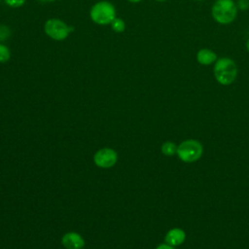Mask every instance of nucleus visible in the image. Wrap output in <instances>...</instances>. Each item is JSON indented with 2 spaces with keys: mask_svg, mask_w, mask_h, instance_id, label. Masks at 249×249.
<instances>
[{
  "mask_svg": "<svg viewBox=\"0 0 249 249\" xmlns=\"http://www.w3.org/2000/svg\"><path fill=\"white\" fill-rule=\"evenodd\" d=\"M237 65L230 57H220L214 63V78L220 85L229 86L232 84L237 77Z\"/></svg>",
  "mask_w": 249,
  "mask_h": 249,
  "instance_id": "1",
  "label": "nucleus"
},
{
  "mask_svg": "<svg viewBox=\"0 0 249 249\" xmlns=\"http://www.w3.org/2000/svg\"><path fill=\"white\" fill-rule=\"evenodd\" d=\"M213 19L222 25L231 23L237 16V6L233 0H216L211 8Z\"/></svg>",
  "mask_w": 249,
  "mask_h": 249,
  "instance_id": "2",
  "label": "nucleus"
},
{
  "mask_svg": "<svg viewBox=\"0 0 249 249\" xmlns=\"http://www.w3.org/2000/svg\"><path fill=\"white\" fill-rule=\"evenodd\" d=\"M203 154L202 144L196 139H187L182 141L177 147L176 155L178 158L187 163L198 160Z\"/></svg>",
  "mask_w": 249,
  "mask_h": 249,
  "instance_id": "3",
  "label": "nucleus"
},
{
  "mask_svg": "<svg viewBox=\"0 0 249 249\" xmlns=\"http://www.w3.org/2000/svg\"><path fill=\"white\" fill-rule=\"evenodd\" d=\"M89 17L93 22L99 25L111 24L116 18V10L110 2L99 1L91 7Z\"/></svg>",
  "mask_w": 249,
  "mask_h": 249,
  "instance_id": "4",
  "label": "nucleus"
},
{
  "mask_svg": "<svg viewBox=\"0 0 249 249\" xmlns=\"http://www.w3.org/2000/svg\"><path fill=\"white\" fill-rule=\"evenodd\" d=\"M46 34L55 41L66 39L70 32L74 30L73 26H68L63 20L58 18H50L44 25Z\"/></svg>",
  "mask_w": 249,
  "mask_h": 249,
  "instance_id": "5",
  "label": "nucleus"
},
{
  "mask_svg": "<svg viewBox=\"0 0 249 249\" xmlns=\"http://www.w3.org/2000/svg\"><path fill=\"white\" fill-rule=\"evenodd\" d=\"M118 160V154L114 149L102 148L93 156V161L100 168L113 167Z\"/></svg>",
  "mask_w": 249,
  "mask_h": 249,
  "instance_id": "6",
  "label": "nucleus"
},
{
  "mask_svg": "<svg viewBox=\"0 0 249 249\" xmlns=\"http://www.w3.org/2000/svg\"><path fill=\"white\" fill-rule=\"evenodd\" d=\"M61 243L66 249H83L85 246V240L82 235L74 231L66 232L61 238Z\"/></svg>",
  "mask_w": 249,
  "mask_h": 249,
  "instance_id": "7",
  "label": "nucleus"
},
{
  "mask_svg": "<svg viewBox=\"0 0 249 249\" xmlns=\"http://www.w3.org/2000/svg\"><path fill=\"white\" fill-rule=\"evenodd\" d=\"M185 239H186V232L180 228H173L166 232L164 236V243L171 245L173 247H176L184 243Z\"/></svg>",
  "mask_w": 249,
  "mask_h": 249,
  "instance_id": "8",
  "label": "nucleus"
},
{
  "mask_svg": "<svg viewBox=\"0 0 249 249\" xmlns=\"http://www.w3.org/2000/svg\"><path fill=\"white\" fill-rule=\"evenodd\" d=\"M217 59H218L217 53L210 49L203 48L196 53V60L201 65H204V66L211 65L215 63Z\"/></svg>",
  "mask_w": 249,
  "mask_h": 249,
  "instance_id": "9",
  "label": "nucleus"
},
{
  "mask_svg": "<svg viewBox=\"0 0 249 249\" xmlns=\"http://www.w3.org/2000/svg\"><path fill=\"white\" fill-rule=\"evenodd\" d=\"M177 147L178 146L174 142L166 141V142L162 143V145L160 147V151L164 156L171 157L177 153Z\"/></svg>",
  "mask_w": 249,
  "mask_h": 249,
  "instance_id": "10",
  "label": "nucleus"
},
{
  "mask_svg": "<svg viewBox=\"0 0 249 249\" xmlns=\"http://www.w3.org/2000/svg\"><path fill=\"white\" fill-rule=\"evenodd\" d=\"M111 26H112V29L117 32V33H122L124 31L125 29V23L124 21L122 19V18H116L112 22H111Z\"/></svg>",
  "mask_w": 249,
  "mask_h": 249,
  "instance_id": "11",
  "label": "nucleus"
},
{
  "mask_svg": "<svg viewBox=\"0 0 249 249\" xmlns=\"http://www.w3.org/2000/svg\"><path fill=\"white\" fill-rule=\"evenodd\" d=\"M11 57V52L7 46L0 43V63L7 62Z\"/></svg>",
  "mask_w": 249,
  "mask_h": 249,
  "instance_id": "12",
  "label": "nucleus"
},
{
  "mask_svg": "<svg viewBox=\"0 0 249 249\" xmlns=\"http://www.w3.org/2000/svg\"><path fill=\"white\" fill-rule=\"evenodd\" d=\"M11 34V29L7 25H0V42L8 40Z\"/></svg>",
  "mask_w": 249,
  "mask_h": 249,
  "instance_id": "13",
  "label": "nucleus"
},
{
  "mask_svg": "<svg viewBox=\"0 0 249 249\" xmlns=\"http://www.w3.org/2000/svg\"><path fill=\"white\" fill-rule=\"evenodd\" d=\"M5 3L11 8H19L24 5L26 0H4Z\"/></svg>",
  "mask_w": 249,
  "mask_h": 249,
  "instance_id": "14",
  "label": "nucleus"
},
{
  "mask_svg": "<svg viewBox=\"0 0 249 249\" xmlns=\"http://www.w3.org/2000/svg\"><path fill=\"white\" fill-rule=\"evenodd\" d=\"M237 8L241 10H247L249 8V1L248 0H238L237 3Z\"/></svg>",
  "mask_w": 249,
  "mask_h": 249,
  "instance_id": "15",
  "label": "nucleus"
},
{
  "mask_svg": "<svg viewBox=\"0 0 249 249\" xmlns=\"http://www.w3.org/2000/svg\"><path fill=\"white\" fill-rule=\"evenodd\" d=\"M156 249H175V247H173V246H171V245H168V244H166V243H161V244L158 245V246L156 247Z\"/></svg>",
  "mask_w": 249,
  "mask_h": 249,
  "instance_id": "16",
  "label": "nucleus"
},
{
  "mask_svg": "<svg viewBox=\"0 0 249 249\" xmlns=\"http://www.w3.org/2000/svg\"><path fill=\"white\" fill-rule=\"evenodd\" d=\"M245 47H246V50L249 52V38H248V40L246 41V45H245Z\"/></svg>",
  "mask_w": 249,
  "mask_h": 249,
  "instance_id": "17",
  "label": "nucleus"
},
{
  "mask_svg": "<svg viewBox=\"0 0 249 249\" xmlns=\"http://www.w3.org/2000/svg\"><path fill=\"white\" fill-rule=\"evenodd\" d=\"M40 2H44V3H49V2H53L55 0H39Z\"/></svg>",
  "mask_w": 249,
  "mask_h": 249,
  "instance_id": "18",
  "label": "nucleus"
},
{
  "mask_svg": "<svg viewBox=\"0 0 249 249\" xmlns=\"http://www.w3.org/2000/svg\"><path fill=\"white\" fill-rule=\"evenodd\" d=\"M127 1H129V2H131V3H139V2H141L142 0H127Z\"/></svg>",
  "mask_w": 249,
  "mask_h": 249,
  "instance_id": "19",
  "label": "nucleus"
},
{
  "mask_svg": "<svg viewBox=\"0 0 249 249\" xmlns=\"http://www.w3.org/2000/svg\"><path fill=\"white\" fill-rule=\"evenodd\" d=\"M155 1H159V2H164V1H167V0H155Z\"/></svg>",
  "mask_w": 249,
  "mask_h": 249,
  "instance_id": "20",
  "label": "nucleus"
},
{
  "mask_svg": "<svg viewBox=\"0 0 249 249\" xmlns=\"http://www.w3.org/2000/svg\"><path fill=\"white\" fill-rule=\"evenodd\" d=\"M195 1H204V0H195Z\"/></svg>",
  "mask_w": 249,
  "mask_h": 249,
  "instance_id": "21",
  "label": "nucleus"
},
{
  "mask_svg": "<svg viewBox=\"0 0 249 249\" xmlns=\"http://www.w3.org/2000/svg\"><path fill=\"white\" fill-rule=\"evenodd\" d=\"M237 1H238V0H237Z\"/></svg>",
  "mask_w": 249,
  "mask_h": 249,
  "instance_id": "22",
  "label": "nucleus"
},
{
  "mask_svg": "<svg viewBox=\"0 0 249 249\" xmlns=\"http://www.w3.org/2000/svg\"><path fill=\"white\" fill-rule=\"evenodd\" d=\"M0 1H1V0H0Z\"/></svg>",
  "mask_w": 249,
  "mask_h": 249,
  "instance_id": "23",
  "label": "nucleus"
}]
</instances>
